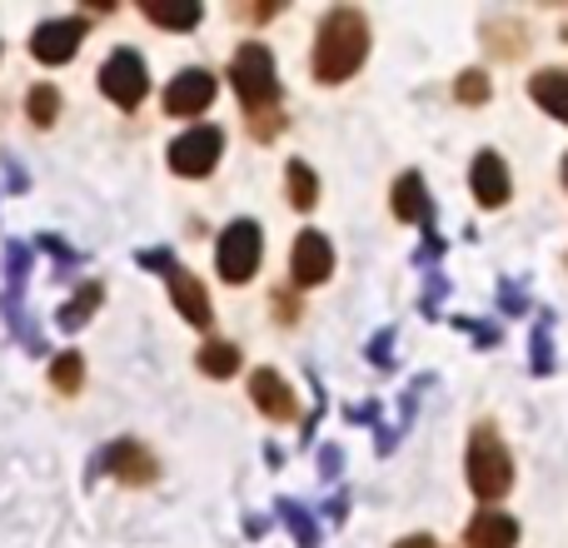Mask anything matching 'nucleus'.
<instances>
[{
  "label": "nucleus",
  "mask_w": 568,
  "mask_h": 548,
  "mask_svg": "<svg viewBox=\"0 0 568 548\" xmlns=\"http://www.w3.org/2000/svg\"><path fill=\"white\" fill-rule=\"evenodd\" d=\"M369 55V26H364L359 10H329L320 20V40H314V75L324 85H339Z\"/></svg>",
  "instance_id": "obj_1"
},
{
  "label": "nucleus",
  "mask_w": 568,
  "mask_h": 548,
  "mask_svg": "<svg viewBox=\"0 0 568 548\" xmlns=\"http://www.w3.org/2000/svg\"><path fill=\"white\" fill-rule=\"evenodd\" d=\"M230 80H235L240 100H245V110H250V130H260V135L270 140L280 130V115H270L280 100L275 55H270L260 40H250V45H240L235 60H230Z\"/></svg>",
  "instance_id": "obj_2"
},
{
  "label": "nucleus",
  "mask_w": 568,
  "mask_h": 548,
  "mask_svg": "<svg viewBox=\"0 0 568 548\" xmlns=\"http://www.w3.org/2000/svg\"><path fill=\"white\" fill-rule=\"evenodd\" d=\"M469 484L479 499H504L514 484V464H509V449L499 444V434L489 424H479L469 439Z\"/></svg>",
  "instance_id": "obj_3"
},
{
  "label": "nucleus",
  "mask_w": 568,
  "mask_h": 548,
  "mask_svg": "<svg viewBox=\"0 0 568 548\" xmlns=\"http://www.w3.org/2000/svg\"><path fill=\"white\" fill-rule=\"evenodd\" d=\"M140 265H150V270H165V280H170V300H175V309L185 314L195 329H210V294H205V284L195 280L190 270H180L175 260L165 255V250H145L140 255Z\"/></svg>",
  "instance_id": "obj_4"
},
{
  "label": "nucleus",
  "mask_w": 568,
  "mask_h": 548,
  "mask_svg": "<svg viewBox=\"0 0 568 548\" xmlns=\"http://www.w3.org/2000/svg\"><path fill=\"white\" fill-rule=\"evenodd\" d=\"M260 255H265V245H260V225L255 220H235V225L220 235V274H225L230 284H245L250 274L260 270Z\"/></svg>",
  "instance_id": "obj_5"
},
{
  "label": "nucleus",
  "mask_w": 568,
  "mask_h": 548,
  "mask_svg": "<svg viewBox=\"0 0 568 548\" xmlns=\"http://www.w3.org/2000/svg\"><path fill=\"white\" fill-rule=\"evenodd\" d=\"M100 90L115 100L120 110H135L150 90V75H145V60L135 50H115V55L100 65Z\"/></svg>",
  "instance_id": "obj_6"
},
{
  "label": "nucleus",
  "mask_w": 568,
  "mask_h": 548,
  "mask_svg": "<svg viewBox=\"0 0 568 548\" xmlns=\"http://www.w3.org/2000/svg\"><path fill=\"white\" fill-rule=\"evenodd\" d=\"M220 150H225V135H220L215 125H195V130H185V135L170 145V170H175V175L200 180V175L215 170Z\"/></svg>",
  "instance_id": "obj_7"
},
{
  "label": "nucleus",
  "mask_w": 568,
  "mask_h": 548,
  "mask_svg": "<svg viewBox=\"0 0 568 548\" xmlns=\"http://www.w3.org/2000/svg\"><path fill=\"white\" fill-rule=\"evenodd\" d=\"M80 40H85V20L80 16L45 20V26H36V35H30V55H36L40 65H65L80 50Z\"/></svg>",
  "instance_id": "obj_8"
},
{
  "label": "nucleus",
  "mask_w": 568,
  "mask_h": 548,
  "mask_svg": "<svg viewBox=\"0 0 568 548\" xmlns=\"http://www.w3.org/2000/svg\"><path fill=\"white\" fill-rule=\"evenodd\" d=\"M329 270H334V250H329V240L320 235V230H304V235H294V255H290V274H294V284H324L329 280Z\"/></svg>",
  "instance_id": "obj_9"
},
{
  "label": "nucleus",
  "mask_w": 568,
  "mask_h": 548,
  "mask_svg": "<svg viewBox=\"0 0 568 548\" xmlns=\"http://www.w3.org/2000/svg\"><path fill=\"white\" fill-rule=\"evenodd\" d=\"M210 100H215V75H210V70H180L165 90L170 115H200Z\"/></svg>",
  "instance_id": "obj_10"
},
{
  "label": "nucleus",
  "mask_w": 568,
  "mask_h": 548,
  "mask_svg": "<svg viewBox=\"0 0 568 548\" xmlns=\"http://www.w3.org/2000/svg\"><path fill=\"white\" fill-rule=\"evenodd\" d=\"M100 464H105L115 479H125V484H150V479H155V459H150L135 439H115Z\"/></svg>",
  "instance_id": "obj_11"
},
{
  "label": "nucleus",
  "mask_w": 568,
  "mask_h": 548,
  "mask_svg": "<svg viewBox=\"0 0 568 548\" xmlns=\"http://www.w3.org/2000/svg\"><path fill=\"white\" fill-rule=\"evenodd\" d=\"M250 399H255L270 419H294V409H300L294 389L280 379L275 369H255V379H250Z\"/></svg>",
  "instance_id": "obj_12"
},
{
  "label": "nucleus",
  "mask_w": 568,
  "mask_h": 548,
  "mask_svg": "<svg viewBox=\"0 0 568 548\" xmlns=\"http://www.w3.org/2000/svg\"><path fill=\"white\" fill-rule=\"evenodd\" d=\"M474 200L489 210H499L504 200H509V170H504V160L494 155V150H484L479 160H474Z\"/></svg>",
  "instance_id": "obj_13"
},
{
  "label": "nucleus",
  "mask_w": 568,
  "mask_h": 548,
  "mask_svg": "<svg viewBox=\"0 0 568 548\" xmlns=\"http://www.w3.org/2000/svg\"><path fill=\"white\" fill-rule=\"evenodd\" d=\"M469 544L474 548H514L519 544V524L499 509H484V514H474V524H469Z\"/></svg>",
  "instance_id": "obj_14"
},
{
  "label": "nucleus",
  "mask_w": 568,
  "mask_h": 548,
  "mask_svg": "<svg viewBox=\"0 0 568 548\" xmlns=\"http://www.w3.org/2000/svg\"><path fill=\"white\" fill-rule=\"evenodd\" d=\"M529 95L539 100L554 120H564V125H568V70H544V75H534L529 80Z\"/></svg>",
  "instance_id": "obj_15"
},
{
  "label": "nucleus",
  "mask_w": 568,
  "mask_h": 548,
  "mask_svg": "<svg viewBox=\"0 0 568 548\" xmlns=\"http://www.w3.org/2000/svg\"><path fill=\"white\" fill-rule=\"evenodd\" d=\"M394 215L399 220H429V190H424L419 175H399V185H394Z\"/></svg>",
  "instance_id": "obj_16"
},
{
  "label": "nucleus",
  "mask_w": 568,
  "mask_h": 548,
  "mask_svg": "<svg viewBox=\"0 0 568 548\" xmlns=\"http://www.w3.org/2000/svg\"><path fill=\"white\" fill-rule=\"evenodd\" d=\"M284 185H290V205L294 210H314V200H320V180H314V170L304 165V160H290Z\"/></svg>",
  "instance_id": "obj_17"
},
{
  "label": "nucleus",
  "mask_w": 568,
  "mask_h": 548,
  "mask_svg": "<svg viewBox=\"0 0 568 548\" xmlns=\"http://www.w3.org/2000/svg\"><path fill=\"white\" fill-rule=\"evenodd\" d=\"M200 369H205L210 379H230V374L240 369V349L235 344H225V339L205 344V349H200Z\"/></svg>",
  "instance_id": "obj_18"
},
{
  "label": "nucleus",
  "mask_w": 568,
  "mask_h": 548,
  "mask_svg": "<svg viewBox=\"0 0 568 548\" xmlns=\"http://www.w3.org/2000/svg\"><path fill=\"white\" fill-rule=\"evenodd\" d=\"M100 300H105V290H100L95 280H85V284H80L75 300H70L65 309H60V324H65V329H80V324H85L90 314H95V304H100Z\"/></svg>",
  "instance_id": "obj_19"
},
{
  "label": "nucleus",
  "mask_w": 568,
  "mask_h": 548,
  "mask_svg": "<svg viewBox=\"0 0 568 548\" xmlns=\"http://www.w3.org/2000/svg\"><path fill=\"white\" fill-rule=\"evenodd\" d=\"M145 10V20H155V26H165V30H190V26H200V6H140Z\"/></svg>",
  "instance_id": "obj_20"
},
{
  "label": "nucleus",
  "mask_w": 568,
  "mask_h": 548,
  "mask_svg": "<svg viewBox=\"0 0 568 548\" xmlns=\"http://www.w3.org/2000/svg\"><path fill=\"white\" fill-rule=\"evenodd\" d=\"M26 110H30V120L36 125H55V115H60V90L55 85H36L26 95Z\"/></svg>",
  "instance_id": "obj_21"
},
{
  "label": "nucleus",
  "mask_w": 568,
  "mask_h": 548,
  "mask_svg": "<svg viewBox=\"0 0 568 548\" xmlns=\"http://www.w3.org/2000/svg\"><path fill=\"white\" fill-rule=\"evenodd\" d=\"M50 379H55V389L75 394L80 379H85V364H80V354H55V364H50Z\"/></svg>",
  "instance_id": "obj_22"
},
{
  "label": "nucleus",
  "mask_w": 568,
  "mask_h": 548,
  "mask_svg": "<svg viewBox=\"0 0 568 548\" xmlns=\"http://www.w3.org/2000/svg\"><path fill=\"white\" fill-rule=\"evenodd\" d=\"M454 95H459L464 105H479V100L489 95V80H484L479 70H464V75H459V85H454Z\"/></svg>",
  "instance_id": "obj_23"
},
{
  "label": "nucleus",
  "mask_w": 568,
  "mask_h": 548,
  "mask_svg": "<svg viewBox=\"0 0 568 548\" xmlns=\"http://www.w3.org/2000/svg\"><path fill=\"white\" fill-rule=\"evenodd\" d=\"M284 514H290V529L300 534V544H304V548H314V529H310V524H304V519H310V514H304V509H294V504H284Z\"/></svg>",
  "instance_id": "obj_24"
},
{
  "label": "nucleus",
  "mask_w": 568,
  "mask_h": 548,
  "mask_svg": "<svg viewBox=\"0 0 568 548\" xmlns=\"http://www.w3.org/2000/svg\"><path fill=\"white\" fill-rule=\"evenodd\" d=\"M399 548H434V539H424V534H419V539H404Z\"/></svg>",
  "instance_id": "obj_25"
},
{
  "label": "nucleus",
  "mask_w": 568,
  "mask_h": 548,
  "mask_svg": "<svg viewBox=\"0 0 568 548\" xmlns=\"http://www.w3.org/2000/svg\"><path fill=\"white\" fill-rule=\"evenodd\" d=\"M564 185H568V155H564Z\"/></svg>",
  "instance_id": "obj_26"
}]
</instances>
